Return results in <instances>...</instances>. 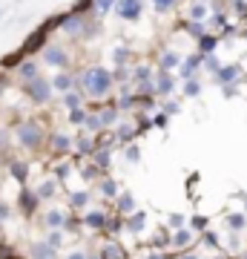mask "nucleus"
<instances>
[{
  "instance_id": "3c124183",
  "label": "nucleus",
  "mask_w": 247,
  "mask_h": 259,
  "mask_svg": "<svg viewBox=\"0 0 247 259\" xmlns=\"http://www.w3.org/2000/svg\"><path fill=\"white\" fill-rule=\"evenodd\" d=\"M178 259H199V256H195V253H190V250H184V253H181Z\"/></svg>"
},
{
  "instance_id": "a18cd8bd",
  "label": "nucleus",
  "mask_w": 247,
  "mask_h": 259,
  "mask_svg": "<svg viewBox=\"0 0 247 259\" xmlns=\"http://www.w3.org/2000/svg\"><path fill=\"white\" fill-rule=\"evenodd\" d=\"M127 158H129V161H138V158H141V153H138V147H129V150H127Z\"/></svg>"
},
{
  "instance_id": "a19ab883",
  "label": "nucleus",
  "mask_w": 247,
  "mask_h": 259,
  "mask_svg": "<svg viewBox=\"0 0 247 259\" xmlns=\"http://www.w3.org/2000/svg\"><path fill=\"white\" fill-rule=\"evenodd\" d=\"M204 66H207L210 72H219V69H221V66H219V61H216L213 55H204Z\"/></svg>"
},
{
  "instance_id": "ea45409f",
  "label": "nucleus",
  "mask_w": 247,
  "mask_h": 259,
  "mask_svg": "<svg viewBox=\"0 0 247 259\" xmlns=\"http://www.w3.org/2000/svg\"><path fill=\"white\" fill-rule=\"evenodd\" d=\"M69 121H72V124H83V121H86V112H83V110H72V112H69Z\"/></svg>"
},
{
  "instance_id": "f8f14e48",
  "label": "nucleus",
  "mask_w": 247,
  "mask_h": 259,
  "mask_svg": "<svg viewBox=\"0 0 247 259\" xmlns=\"http://www.w3.org/2000/svg\"><path fill=\"white\" fill-rule=\"evenodd\" d=\"M144 228H146V213L144 210H135L132 216L124 219V231H129V233H141Z\"/></svg>"
},
{
  "instance_id": "864d4df0",
  "label": "nucleus",
  "mask_w": 247,
  "mask_h": 259,
  "mask_svg": "<svg viewBox=\"0 0 247 259\" xmlns=\"http://www.w3.org/2000/svg\"><path fill=\"white\" fill-rule=\"evenodd\" d=\"M3 87H6V78H0V93H3Z\"/></svg>"
},
{
  "instance_id": "8fccbe9b",
  "label": "nucleus",
  "mask_w": 247,
  "mask_h": 259,
  "mask_svg": "<svg viewBox=\"0 0 247 259\" xmlns=\"http://www.w3.org/2000/svg\"><path fill=\"white\" fill-rule=\"evenodd\" d=\"M144 259H167L164 253H158V250H153V253H150V256H144Z\"/></svg>"
},
{
  "instance_id": "ddd939ff",
  "label": "nucleus",
  "mask_w": 247,
  "mask_h": 259,
  "mask_svg": "<svg viewBox=\"0 0 247 259\" xmlns=\"http://www.w3.org/2000/svg\"><path fill=\"white\" fill-rule=\"evenodd\" d=\"M66 216L64 210H46V216H43V225L49 228V231H61V228H66Z\"/></svg>"
},
{
  "instance_id": "473e14b6",
  "label": "nucleus",
  "mask_w": 247,
  "mask_h": 259,
  "mask_svg": "<svg viewBox=\"0 0 247 259\" xmlns=\"http://www.w3.org/2000/svg\"><path fill=\"white\" fill-rule=\"evenodd\" d=\"M78 104H81V95L78 93H66L64 95V107L66 110H78Z\"/></svg>"
},
{
  "instance_id": "1a4fd4ad",
  "label": "nucleus",
  "mask_w": 247,
  "mask_h": 259,
  "mask_svg": "<svg viewBox=\"0 0 247 259\" xmlns=\"http://www.w3.org/2000/svg\"><path fill=\"white\" fill-rule=\"evenodd\" d=\"M118 15L124 20H138L141 18V0H118Z\"/></svg>"
},
{
  "instance_id": "72a5a7b5",
  "label": "nucleus",
  "mask_w": 247,
  "mask_h": 259,
  "mask_svg": "<svg viewBox=\"0 0 247 259\" xmlns=\"http://www.w3.org/2000/svg\"><path fill=\"white\" fill-rule=\"evenodd\" d=\"M46 242H49V245H52L55 250H61V248H64V233H61V231H52Z\"/></svg>"
},
{
  "instance_id": "0eeeda50",
  "label": "nucleus",
  "mask_w": 247,
  "mask_h": 259,
  "mask_svg": "<svg viewBox=\"0 0 247 259\" xmlns=\"http://www.w3.org/2000/svg\"><path fill=\"white\" fill-rule=\"evenodd\" d=\"M29 259H58V250L49 242H32L29 245Z\"/></svg>"
},
{
  "instance_id": "4d7b16f0",
  "label": "nucleus",
  "mask_w": 247,
  "mask_h": 259,
  "mask_svg": "<svg viewBox=\"0 0 247 259\" xmlns=\"http://www.w3.org/2000/svg\"><path fill=\"white\" fill-rule=\"evenodd\" d=\"M244 207H247V196H244Z\"/></svg>"
},
{
  "instance_id": "b1692460",
  "label": "nucleus",
  "mask_w": 247,
  "mask_h": 259,
  "mask_svg": "<svg viewBox=\"0 0 247 259\" xmlns=\"http://www.w3.org/2000/svg\"><path fill=\"white\" fill-rule=\"evenodd\" d=\"M112 6H118V0H95V18H104V15H110Z\"/></svg>"
},
{
  "instance_id": "e433bc0d",
  "label": "nucleus",
  "mask_w": 247,
  "mask_h": 259,
  "mask_svg": "<svg viewBox=\"0 0 247 259\" xmlns=\"http://www.w3.org/2000/svg\"><path fill=\"white\" fill-rule=\"evenodd\" d=\"M190 225H192V231L204 233V231H207V216H192V219H190Z\"/></svg>"
},
{
  "instance_id": "f3484780",
  "label": "nucleus",
  "mask_w": 247,
  "mask_h": 259,
  "mask_svg": "<svg viewBox=\"0 0 247 259\" xmlns=\"http://www.w3.org/2000/svg\"><path fill=\"white\" fill-rule=\"evenodd\" d=\"M75 83H78V81H75L69 72H61L55 81H52V90H58V93H64V95H66V93H72V90H75Z\"/></svg>"
},
{
  "instance_id": "49530a36",
  "label": "nucleus",
  "mask_w": 247,
  "mask_h": 259,
  "mask_svg": "<svg viewBox=\"0 0 247 259\" xmlns=\"http://www.w3.org/2000/svg\"><path fill=\"white\" fill-rule=\"evenodd\" d=\"M86 259H104V256H101V250L98 248H89L86 250Z\"/></svg>"
},
{
  "instance_id": "4c0bfd02",
  "label": "nucleus",
  "mask_w": 247,
  "mask_h": 259,
  "mask_svg": "<svg viewBox=\"0 0 247 259\" xmlns=\"http://www.w3.org/2000/svg\"><path fill=\"white\" fill-rule=\"evenodd\" d=\"M202 242L207 245V248H219V236H216L213 231H204L202 233Z\"/></svg>"
},
{
  "instance_id": "2eb2a0df",
  "label": "nucleus",
  "mask_w": 247,
  "mask_h": 259,
  "mask_svg": "<svg viewBox=\"0 0 247 259\" xmlns=\"http://www.w3.org/2000/svg\"><path fill=\"white\" fill-rule=\"evenodd\" d=\"M18 78H20V83H29V81H35V78H40L35 61H23V64L18 66Z\"/></svg>"
},
{
  "instance_id": "c9c22d12",
  "label": "nucleus",
  "mask_w": 247,
  "mask_h": 259,
  "mask_svg": "<svg viewBox=\"0 0 247 259\" xmlns=\"http://www.w3.org/2000/svg\"><path fill=\"white\" fill-rule=\"evenodd\" d=\"M153 6H156L158 15H164V12H170L175 6V0H153Z\"/></svg>"
},
{
  "instance_id": "5fc2aeb1",
  "label": "nucleus",
  "mask_w": 247,
  "mask_h": 259,
  "mask_svg": "<svg viewBox=\"0 0 247 259\" xmlns=\"http://www.w3.org/2000/svg\"><path fill=\"white\" fill-rule=\"evenodd\" d=\"M238 259H247V250H244V253H241V256H238Z\"/></svg>"
},
{
  "instance_id": "09e8293b",
  "label": "nucleus",
  "mask_w": 247,
  "mask_h": 259,
  "mask_svg": "<svg viewBox=\"0 0 247 259\" xmlns=\"http://www.w3.org/2000/svg\"><path fill=\"white\" fill-rule=\"evenodd\" d=\"M66 259H86V250H72Z\"/></svg>"
},
{
  "instance_id": "de8ad7c7",
  "label": "nucleus",
  "mask_w": 247,
  "mask_h": 259,
  "mask_svg": "<svg viewBox=\"0 0 247 259\" xmlns=\"http://www.w3.org/2000/svg\"><path fill=\"white\" fill-rule=\"evenodd\" d=\"M153 124H156V127H167V115H156V118H153Z\"/></svg>"
},
{
  "instance_id": "f257e3e1",
  "label": "nucleus",
  "mask_w": 247,
  "mask_h": 259,
  "mask_svg": "<svg viewBox=\"0 0 247 259\" xmlns=\"http://www.w3.org/2000/svg\"><path fill=\"white\" fill-rule=\"evenodd\" d=\"M78 87L89 98H107L112 93V87H115V75L110 69H104V66H86L81 78H78Z\"/></svg>"
},
{
  "instance_id": "37998d69",
  "label": "nucleus",
  "mask_w": 247,
  "mask_h": 259,
  "mask_svg": "<svg viewBox=\"0 0 247 259\" xmlns=\"http://www.w3.org/2000/svg\"><path fill=\"white\" fill-rule=\"evenodd\" d=\"M55 176L61 179V182H66V176H69V164H61V167L55 170Z\"/></svg>"
},
{
  "instance_id": "7ed1b4c3",
  "label": "nucleus",
  "mask_w": 247,
  "mask_h": 259,
  "mask_svg": "<svg viewBox=\"0 0 247 259\" xmlns=\"http://www.w3.org/2000/svg\"><path fill=\"white\" fill-rule=\"evenodd\" d=\"M23 93H26L35 104H46L52 98V83L46 81V78H35V81L23 83Z\"/></svg>"
},
{
  "instance_id": "603ef678",
  "label": "nucleus",
  "mask_w": 247,
  "mask_h": 259,
  "mask_svg": "<svg viewBox=\"0 0 247 259\" xmlns=\"http://www.w3.org/2000/svg\"><path fill=\"white\" fill-rule=\"evenodd\" d=\"M3 259H29V256H20V253H6Z\"/></svg>"
},
{
  "instance_id": "dca6fc26",
  "label": "nucleus",
  "mask_w": 247,
  "mask_h": 259,
  "mask_svg": "<svg viewBox=\"0 0 247 259\" xmlns=\"http://www.w3.org/2000/svg\"><path fill=\"white\" fill-rule=\"evenodd\" d=\"M69 147H72V139H69V136H64V133H55V136H52V153H55V156H66Z\"/></svg>"
},
{
  "instance_id": "7c9ffc66",
  "label": "nucleus",
  "mask_w": 247,
  "mask_h": 259,
  "mask_svg": "<svg viewBox=\"0 0 247 259\" xmlns=\"http://www.w3.org/2000/svg\"><path fill=\"white\" fill-rule=\"evenodd\" d=\"M121 231H124V219H121V216H112L110 222H107V233L115 236V233H121Z\"/></svg>"
},
{
  "instance_id": "423d86ee",
  "label": "nucleus",
  "mask_w": 247,
  "mask_h": 259,
  "mask_svg": "<svg viewBox=\"0 0 247 259\" xmlns=\"http://www.w3.org/2000/svg\"><path fill=\"white\" fill-rule=\"evenodd\" d=\"M37 204H40V199H37V193H32V190H26V187H20L18 207L23 210V216H32V213L37 210Z\"/></svg>"
},
{
  "instance_id": "aec40b11",
  "label": "nucleus",
  "mask_w": 247,
  "mask_h": 259,
  "mask_svg": "<svg viewBox=\"0 0 247 259\" xmlns=\"http://www.w3.org/2000/svg\"><path fill=\"white\" fill-rule=\"evenodd\" d=\"M190 242H192V233H190V231H175L173 239H170V245H173L175 250H184Z\"/></svg>"
},
{
  "instance_id": "2f4dec72",
  "label": "nucleus",
  "mask_w": 247,
  "mask_h": 259,
  "mask_svg": "<svg viewBox=\"0 0 247 259\" xmlns=\"http://www.w3.org/2000/svg\"><path fill=\"white\" fill-rule=\"evenodd\" d=\"M115 118H118V110L115 107H107V110L101 112V121H104V130L110 127V124H115Z\"/></svg>"
},
{
  "instance_id": "4be33fe9",
  "label": "nucleus",
  "mask_w": 247,
  "mask_h": 259,
  "mask_svg": "<svg viewBox=\"0 0 247 259\" xmlns=\"http://www.w3.org/2000/svg\"><path fill=\"white\" fill-rule=\"evenodd\" d=\"M236 75H238V66L236 64H233V66H221L219 72H216V81H219V83H230Z\"/></svg>"
},
{
  "instance_id": "c756f323",
  "label": "nucleus",
  "mask_w": 247,
  "mask_h": 259,
  "mask_svg": "<svg viewBox=\"0 0 247 259\" xmlns=\"http://www.w3.org/2000/svg\"><path fill=\"white\" fill-rule=\"evenodd\" d=\"M244 225H247L244 213H230V216H227V228H230V231H241Z\"/></svg>"
},
{
  "instance_id": "6e6d98bb",
  "label": "nucleus",
  "mask_w": 247,
  "mask_h": 259,
  "mask_svg": "<svg viewBox=\"0 0 247 259\" xmlns=\"http://www.w3.org/2000/svg\"><path fill=\"white\" fill-rule=\"evenodd\" d=\"M213 259H227V256H213Z\"/></svg>"
},
{
  "instance_id": "20e7f679",
  "label": "nucleus",
  "mask_w": 247,
  "mask_h": 259,
  "mask_svg": "<svg viewBox=\"0 0 247 259\" xmlns=\"http://www.w3.org/2000/svg\"><path fill=\"white\" fill-rule=\"evenodd\" d=\"M107 222H110V216L104 210H86L81 219V225L89 228V231H107Z\"/></svg>"
},
{
  "instance_id": "58836bf2",
  "label": "nucleus",
  "mask_w": 247,
  "mask_h": 259,
  "mask_svg": "<svg viewBox=\"0 0 247 259\" xmlns=\"http://www.w3.org/2000/svg\"><path fill=\"white\" fill-rule=\"evenodd\" d=\"M170 228H173V231H184V216L181 213H170Z\"/></svg>"
},
{
  "instance_id": "393cba45",
  "label": "nucleus",
  "mask_w": 247,
  "mask_h": 259,
  "mask_svg": "<svg viewBox=\"0 0 247 259\" xmlns=\"http://www.w3.org/2000/svg\"><path fill=\"white\" fill-rule=\"evenodd\" d=\"M55 190H58L55 182H40L35 193H37V199H52V196H55Z\"/></svg>"
},
{
  "instance_id": "4468645a",
  "label": "nucleus",
  "mask_w": 247,
  "mask_h": 259,
  "mask_svg": "<svg viewBox=\"0 0 247 259\" xmlns=\"http://www.w3.org/2000/svg\"><path fill=\"white\" fill-rule=\"evenodd\" d=\"M46 32H49V29H37L35 35H29V40L26 44H23V49H20V55H29V52H35L37 47H43V40H46Z\"/></svg>"
},
{
  "instance_id": "c03bdc74",
  "label": "nucleus",
  "mask_w": 247,
  "mask_h": 259,
  "mask_svg": "<svg viewBox=\"0 0 247 259\" xmlns=\"http://www.w3.org/2000/svg\"><path fill=\"white\" fill-rule=\"evenodd\" d=\"M6 147H9V133H6V130H0V150L6 153Z\"/></svg>"
},
{
  "instance_id": "a878e982",
  "label": "nucleus",
  "mask_w": 247,
  "mask_h": 259,
  "mask_svg": "<svg viewBox=\"0 0 247 259\" xmlns=\"http://www.w3.org/2000/svg\"><path fill=\"white\" fill-rule=\"evenodd\" d=\"M216 44H219V37H213V35H202V37H199V49H202V55H210L213 49H216Z\"/></svg>"
},
{
  "instance_id": "9d476101",
  "label": "nucleus",
  "mask_w": 247,
  "mask_h": 259,
  "mask_svg": "<svg viewBox=\"0 0 247 259\" xmlns=\"http://www.w3.org/2000/svg\"><path fill=\"white\" fill-rule=\"evenodd\" d=\"M115 210H118V216H132V213L138 210L135 196L132 193H121L118 199H115Z\"/></svg>"
},
{
  "instance_id": "79ce46f5",
  "label": "nucleus",
  "mask_w": 247,
  "mask_h": 259,
  "mask_svg": "<svg viewBox=\"0 0 247 259\" xmlns=\"http://www.w3.org/2000/svg\"><path fill=\"white\" fill-rule=\"evenodd\" d=\"M9 216H12V207H9L6 202H3V199H0V222H6Z\"/></svg>"
},
{
  "instance_id": "a211bd4d",
  "label": "nucleus",
  "mask_w": 247,
  "mask_h": 259,
  "mask_svg": "<svg viewBox=\"0 0 247 259\" xmlns=\"http://www.w3.org/2000/svg\"><path fill=\"white\" fill-rule=\"evenodd\" d=\"M9 170H12V179H15L20 187L26 185V179H29V164H26V161H12Z\"/></svg>"
},
{
  "instance_id": "f704fd0d",
  "label": "nucleus",
  "mask_w": 247,
  "mask_h": 259,
  "mask_svg": "<svg viewBox=\"0 0 247 259\" xmlns=\"http://www.w3.org/2000/svg\"><path fill=\"white\" fill-rule=\"evenodd\" d=\"M184 93L190 95V98H192V95H199V93H202V83L195 81V78H190V81L184 83Z\"/></svg>"
},
{
  "instance_id": "9b49d317",
  "label": "nucleus",
  "mask_w": 247,
  "mask_h": 259,
  "mask_svg": "<svg viewBox=\"0 0 247 259\" xmlns=\"http://www.w3.org/2000/svg\"><path fill=\"white\" fill-rule=\"evenodd\" d=\"M173 90H175L173 75H170V72H158L156 83H153V93H156V95H170Z\"/></svg>"
},
{
  "instance_id": "412c9836",
  "label": "nucleus",
  "mask_w": 247,
  "mask_h": 259,
  "mask_svg": "<svg viewBox=\"0 0 247 259\" xmlns=\"http://www.w3.org/2000/svg\"><path fill=\"white\" fill-rule=\"evenodd\" d=\"M86 204H89V193H86V190H78V193L69 196V207H72V210H83Z\"/></svg>"
},
{
  "instance_id": "f03ea898",
  "label": "nucleus",
  "mask_w": 247,
  "mask_h": 259,
  "mask_svg": "<svg viewBox=\"0 0 247 259\" xmlns=\"http://www.w3.org/2000/svg\"><path fill=\"white\" fill-rule=\"evenodd\" d=\"M15 139H18V144L35 150V147H40V141H43V127H40L37 121H26V124H20L18 127Z\"/></svg>"
},
{
  "instance_id": "c85d7f7f",
  "label": "nucleus",
  "mask_w": 247,
  "mask_h": 259,
  "mask_svg": "<svg viewBox=\"0 0 247 259\" xmlns=\"http://www.w3.org/2000/svg\"><path fill=\"white\" fill-rule=\"evenodd\" d=\"M101 193L107 196V199H118V182L104 179V182H101Z\"/></svg>"
},
{
  "instance_id": "bb28decb",
  "label": "nucleus",
  "mask_w": 247,
  "mask_h": 259,
  "mask_svg": "<svg viewBox=\"0 0 247 259\" xmlns=\"http://www.w3.org/2000/svg\"><path fill=\"white\" fill-rule=\"evenodd\" d=\"M83 127H86V133H101V130H104L101 115H89V112H86V121H83Z\"/></svg>"
},
{
  "instance_id": "6ab92c4d",
  "label": "nucleus",
  "mask_w": 247,
  "mask_h": 259,
  "mask_svg": "<svg viewBox=\"0 0 247 259\" xmlns=\"http://www.w3.org/2000/svg\"><path fill=\"white\" fill-rule=\"evenodd\" d=\"M202 64H204V55H202V52H199V55H190L187 61H184V66H181V75L187 78V81H190L192 72H195V69H199Z\"/></svg>"
},
{
  "instance_id": "6e6552de",
  "label": "nucleus",
  "mask_w": 247,
  "mask_h": 259,
  "mask_svg": "<svg viewBox=\"0 0 247 259\" xmlns=\"http://www.w3.org/2000/svg\"><path fill=\"white\" fill-rule=\"evenodd\" d=\"M98 250H101V256H104V259H129V256H127V250H124V245H121L118 239H107Z\"/></svg>"
},
{
  "instance_id": "5701e85b",
  "label": "nucleus",
  "mask_w": 247,
  "mask_h": 259,
  "mask_svg": "<svg viewBox=\"0 0 247 259\" xmlns=\"http://www.w3.org/2000/svg\"><path fill=\"white\" fill-rule=\"evenodd\" d=\"M178 64H181V58L175 55V52H164V55H161V72H170V69H175Z\"/></svg>"
},
{
  "instance_id": "cd10ccee",
  "label": "nucleus",
  "mask_w": 247,
  "mask_h": 259,
  "mask_svg": "<svg viewBox=\"0 0 247 259\" xmlns=\"http://www.w3.org/2000/svg\"><path fill=\"white\" fill-rule=\"evenodd\" d=\"M204 18H207V3H202V0H199V3H192V6H190V20L199 23V20H204Z\"/></svg>"
},
{
  "instance_id": "39448f33",
  "label": "nucleus",
  "mask_w": 247,
  "mask_h": 259,
  "mask_svg": "<svg viewBox=\"0 0 247 259\" xmlns=\"http://www.w3.org/2000/svg\"><path fill=\"white\" fill-rule=\"evenodd\" d=\"M43 61L52 66H66L69 64V52H66L64 47H58V44H52V47L43 49Z\"/></svg>"
}]
</instances>
